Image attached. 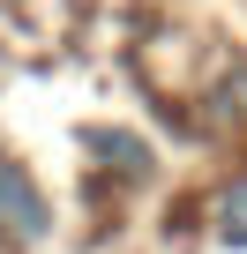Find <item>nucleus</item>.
Wrapping results in <instances>:
<instances>
[{
	"label": "nucleus",
	"instance_id": "obj_1",
	"mask_svg": "<svg viewBox=\"0 0 247 254\" xmlns=\"http://www.w3.org/2000/svg\"><path fill=\"white\" fill-rule=\"evenodd\" d=\"M0 224H8L15 239H38L45 232V202H38V187L15 165H0Z\"/></svg>",
	"mask_w": 247,
	"mask_h": 254
},
{
	"label": "nucleus",
	"instance_id": "obj_2",
	"mask_svg": "<svg viewBox=\"0 0 247 254\" xmlns=\"http://www.w3.org/2000/svg\"><path fill=\"white\" fill-rule=\"evenodd\" d=\"M217 232H225L232 247H247V187H232V194H225V209H217Z\"/></svg>",
	"mask_w": 247,
	"mask_h": 254
}]
</instances>
